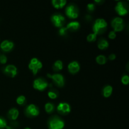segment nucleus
Masks as SVG:
<instances>
[{"label":"nucleus","instance_id":"f257e3e1","mask_svg":"<svg viewBox=\"0 0 129 129\" xmlns=\"http://www.w3.org/2000/svg\"><path fill=\"white\" fill-rule=\"evenodd\" d=\"M107 26V23L104 19H97L95 21V22H94V24L93 27L94 34H95L96 35L98 34H102V33H103L105 31Z\"/></svg>","mask_w":129,"mask_h":129},{"label":"nucleus","instance_id":"f03ea898","mask_svg":"<svg viewBox=\"0 0 129 129\" xmlns=\"http://www.w3.org/2000/svg\"><path fill=\"white\" fill-rule=\"evenodd\" d=\"M64 127V122L57 117H55L50 119L49 122V129H62Z\"/></svg>","mask_w":129,"mask_h":129},{"label":"nucleus","instance_id":"7ed1b4c3","mask_svg":"<svg viewBox=\"0 0 129 129\" xmlns=\"http://www.w3.org/2000/svg\"><path fill=\"white\" fill-rule=\"evenodd\" d=\"M28 67L30 70L32 71L33 73L34 74H36L39 69L42 68V64L37 58H33L29 63Z\"/></svg>","mask_w":129,"mask_h":129},{"label":"nucleus","instance_id":"20e7f679","mask_svg":"<svg viewBox=\"0 0 129 129\" xmlns=\"http://www.w3.org/2000/svg\"><path fill=\"white\" fill-rule=\"evenodd\" d=\"M112 25L114 28L115 31H121V30H123V27H124L123 19L119 17L115 18L112 20Z\"/></svg>","mask_w":129,"mask_h":129},{"label":"nucleus","instance_id":"39448f33","mask_svg":"<svg viewBox=\"0 0 129 129\" xmlns=\"http://www.w3.org/2000/svg\"><path fill=\"white\" fill-rule=\"evenodd\" d=\"M47 82L45 81V80L42 79V78H39V79H37L34 81V88L35 89H38V90H44L47 87Z\"/></svg>","mask_w":129,"mask_h":129},{"label":"nucleus","instance_id":"423d86ee","mask_svg":"<svg viewBox=\"0 0 129 129\" xmlns=\"http://www.w3.org/2000/svg\"><path fill=\"white\" fill-rule=\"evenodd\" d=\"M48 77L52 78L54 80V83L55 84L58 86H62L64 84V77L62 74H47Z\"/></svg>","mask_w":129,"mask_h":129},{"label":"nucleus","instance_id":"0eeeda50","mask_svg":"<svg viewBox=\"0 0 129 129\" xmlns=\"http://www.w3.org/2000/svg\"><path fill=\"white\" fill-rule=\"evenodd\" d=\"M66 13L67 16L71 18H76L78 16V10L74 5H69L66 8Z\"/></svg>","mask_w":129,"mask_h":129},{"label":"nucleus","instance_id":"6e6552de","mask_svg":"<svg viewBox=\"0 0 129 129\" xmlns=\"http://www.w3.org/2000/svg\"><path fill=\"white\" fill-rule=\"evenodd\" d=\"M25 113L28 116L35 117L39 114V110L35 105H30L28 106L25 110Z\"/></svg>","mask_w":129,"mask_h":129},{"label":"nucleus","instance_id":"1a4fd4ad","mask_svg":"<svg viewBox=\"0 0 129 129\" xmlns=\"http://www.w3.org/2000/svg\"><path fill=\"white\" fill-rule=\"evenodd\" d=\"M64 20H65V18L60 14L54 15L52 16V21L54 24V25H55L57 27H60V26H62Z\"/></svg>","mask_w":129,"mask_h":129},{"label":"nucleus","instance_id":"9d476101","mask_svg":"<svg viewBox=\"0 0 129 129\" xmlns=\"http://www.w3.org/2000/svg\"><path fill=\"white\" fill-rule=\"evenodd\" d=\"M4 73L8 76L11 77H15L17 74V69L13 65H8L4 69Z\"/></svg>","mask_w":129,"mask_h":129},{"label":"nucleus","instance_id":"9b49d317","mask_svg":"<svg viewBox=\"0 0 129 129\" xmlns=\"http://www.w3.org/2000/svg\"><path fill=\"white\" fill-rule=\"evenodd\" d=\"M57 110L62 114H67L71 111V107L66 103H60L57 106Z\"/></svg>","mask_w":129,"mask_h":129},{"label":"nucleus","instance_id":"f8f14e48","mask_svg":"<svg viewBox=\"0 0 129 129\" xmlns=\"http://www.w3.org/2000/svg\"><path fill=\"white\" fill-rule=\"evenodd\" d=\"M80 69V66L79 64H78V62L76 61H73L68 65V69H69V72L71 73H76L78 72Z\"/></svg>","mask_w":129,"mask_h":129},{"label":"nucleus","instance_id":"ddd939ff","mask_svg":"<svg viewBox=\"0 0 129 129\" xmlns=\"http://www.w3.org/2000/svg\"><path fill=\"white\" fill-rule=\"evenodd\" d=\"M13 45L14 44L12 42L8 41V40H4L1 44L0 47H1V49L3 50H4L5 52H7L11 50L13 47Z\"/></svg>","mask_w":129,"mask_h":129},{"label":"nucleus","instance_id":"4468645a","mask_svg":"<svg viewBox=\"0 0 129 129\" xmlns=\"http://www.w3.org/2000/svg\"><path fill=\"white\" fill-rule=\"evenodd\" d=\"M115 10L120 15H124L128 13V10L127 8L124 7L123 4L122 2H118L115 7Z\"/></svg>","mask_w":129,"mask_h":129},{"label":"nucleus","instance_id":"2eb2a0df","mask_svg":"<svg viewBox=\"0 0 129 129\" xmlns=\"http://www.w3.org/2000/svg\"><path fill=\"white\" fill-rule=\"evenodd\" d=\"M52 5L55 8H61L66 4V0H52Z\"/></svg>","mask_w":129,"mask_h":129},{"label":"nucleus","instance_id":"dca6fc26","mask_svg":"<svg viewBox=\"0 0 129 129\" xmlns=\"http://www.w3.org/2000/svg\"><path fill=\"white\" fill-rule=\"evenodd\" d=\"M19 112L16 108H12L8 112V117L11 120H16L18 118Z\"/></svg>","mask_w":129,"mask_h":129},{"label":"nucleus","instance_id":"f3484780","mask_svg":"<svg viewBox=\"0 0 129 129\" xmlns=\"http://www.w3.org/2000/svg\"><path fill=\"white\" fill-rule=\"evenodd\" d=\"M79 27V23L78 21H72L70 22L68 25H67L66 28L69 29V30H77Z\"/></svg>","mask_w":129,"mask_h":129},{"label":"nucleus","instance_id":"a211bd4d","mask_svg":"<svg viewBox=\"0 0 129 129\" xmlns=\"http://www.w3.org/2000/svg\"><path fill=\"white\" fill-rule=\"evenodd\" d=\"M112 90H113V88L111 86H107L104 88L103 89V95L105 97L107 98V97H109L111 95L112 93Z\"/></svg>","mask_w":129,"mask_h":129},{"label":"nucleus","instance_id":"6ab92c4d","mask_svg":"<svg viewBox=\"0 0 129 129\" xmlns=\"http://www.w3.org/2000/svg\"><path fill=\"white\" fill-rule=\"evenodd\" d=\"M109 45V44H108V41L105 39H102L99 41L98 44V47L99 49H105L106 48H107Z\"/></svg>","mask_w":129,"mask_h":129},{"label":"nucleus","instance_id":"aec40b11","mask_svg":"<svg viewBox=\"0 0 129 129\" xmlns=\"http://www.w3.org/2000/svg\"><path fill=\"white\" fill-rule=\"evenodd\" d=\"M62 62L60 60H58L55 62L53 68H54V69L55 71H57L59 70H61V69H62Z\"/></svg>","mask_w":129,"mask_h":129},{"label":"nucleus","instance_id":"412c9836","mask_svg":"<svg viewBox=\"0 0 129 129\" xmlns=\"http://www.w3.org/2000/svg\"><path fill=\"white\" fill-rule=\"evenodd\" d=\"M96 60L99 64H104L107 62V59L103 55H100L96 57Z\"/></svg>","mask_w":129,"mask_h":129},{"label":"nucleus","instance_id":"4be33fe9","mask_svg":"<svg viewBox=\"0 0 129 129\" xmlns=\"http://www.w3.org/2000/svg\"><path fill=\"white\" fill-rule=\"evenodd\" d=\"M45 110H46V112H47V113H51L54 108V105L52 104V103H46L45 105Z\"/></svg>","mask_w":129,"mask_h":129},{"label":"nucleus","instance_id":"5701e85b","mask_svg":"<svg viewBox=\"0 0 129 129\" xmlns=\"http://www.w3.org/2000/svg\"><path fill=\"white\" fill-rule=\"evenodd\" d=\"M25 97L24 96H20L16 99V102L19 105H23L25 102Z\"/></svg>","mask_w":129,"mask_h":129},{"label":"nucleus","instance_id":"b1692460","mask_svg":"<svg viewBox=\"0 0 129 129\" xmlns=\"http://www.w3.org/2000/svg\"><path fill=\"white\" fill-rule=\"evenodd\" d=\"M96 35L95 34H94V33L93 34H90L87 37V40L89 42L94 41L96 40Z\"/></svg>","mask_w":129,"mask_h":129},{"label":"nucleus","instance_id":"393cba45","mask_svg":"<svg viewBox=\"0 0 129 129\" xmlns=\"http://www.w3.org/2000/svg\"><path fill=\"white\" fill-rule=\"evenodd\" d=\"M6 126L7 125H6V122L5 121V120L2 118H0V129L6 128Z\"/></svg>","mask_w":129,"mask_h":129},{"label":"nucleus","instance_id":"a878e982","mask_svg":"<svg viewBox=\"0 0 129 129\" xmlns=\"http://www.w3.org/2000/svg\"><path fill=\"white\" fill-rule=\"evenodd\" d=\"M122 82L123 84H127L129 82V78L128 76L127 75H125L122 77Z\"/></svg>","mask_w":129,"mask_h":129},{"label":"nucleus","instance_id":"bb28decb","mask_svg":"<svg viewBox=\"0 0 129 129\" xmlns=\"http://www.w3.org/2000/svg\"><path fill=\"white\" fill-rule=\"evenodd\" d=\"M48 96H49L50 98H52V99H55V98H56L57 96V93H55L54 91H49V93H48Z\"/></svg>","mask_w":129,"mask_h":129},{"label":"nucleus","instance_id":"cd10ccee","mask_svg":"<svg viewBox=\"0 0 129 129\" xmlns=\"http://www.w3.org/2000/svg\"><path fill=\"white\" fill-rule=\"evenodd\" d=\"M7 61V57L5 55H0V63L5 64Z\"/></svg>","mask_w":129,"mask_h":129},{"label":"nucleus","instance_id":"c85d7f7f","mask_svg":"<svg viewBox=\"0 0 129 129\" xmlns=\"http://www.w3.org/2000/svg\"><path fill=\"white\" fill-rule=\"evenodd\" d=\"M67 30H68V29L66 28V27H62L59 30V34L60 35H64L66 34Z\"/></svg>","mask_w":129,"mask_h":129},{"label":"nucleus","instance_id":"c756f323","mask_svg":"<svg viewBox=\"0 0 129 129\" xmlns=\"http://www.w3.org/2000/svg\"><path fill=\"white\" fill-rule=\"evenodd\" d=\"M108 37H109L110 39H114V38H115L116 37V34H115V31H111L110 32L109 35H108Z\"/></svg>","mask_w":129,"mask_h":129},{"label":"nucleus","instance_id":"7c9ffc66","mask_svg":"<svg viewBox=\"0 0 129 129\" xmlns=\"http://www.w3.org/2000/svg\"><path fill=\"white\" fill-rule=\"evenodd\" d=\"M88 9L89 10V11H93L94 9V4L93 3H89L88 5Z\"/></svg>","mask_w":129,"mask_h":129},{"label":"nucleus","instance_id":"2f4dec72","mask_svg":"<svg viewBox=\"0 0 129 129\" xmlns=\"http://www.w3.org/2000/svg\"><path fill=\"white\" fill-rule=\"evenodd\" d=\"M115 57H116V55H115V54H112L111 55H109V59H110L111 60H114V59H115Z\"/></svg>","mask_w":129,"mask_h":129},{"label":"nucleus","instance_id":"473e14b6","mask_svg":"<svg viewBox=\"0 0 129 129\" xmlns=\"http://www.w3.org/2000/svg\"><path fill=\"white\" fill-rule=\"evenodd\" d=\"M6 129H14V128H12V127H11V126H6Z\"/></svg>","mask_w":129,"mask_h":129},{"label":"nucleus","instance_id":"72a5a7b5","mask_svg":"<svg viewBox=\"0 0 129 129\" xmlns=\"http://www.w3.org/2000/svg\"><path fill=\"white\" fill-rule=\"evenodd\" d=\"M25 129H30V128H28V127H26V128H25Z\"/></svg>","mask_w":129,"mask_h":129}]
</instances>
